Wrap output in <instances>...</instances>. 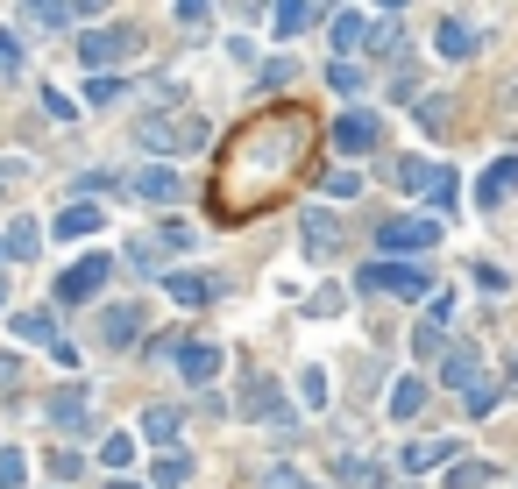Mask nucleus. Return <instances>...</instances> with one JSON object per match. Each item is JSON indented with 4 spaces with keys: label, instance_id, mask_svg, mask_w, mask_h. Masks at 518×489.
<instances>
[{
    "label": "nucleus",
    "instance_id": "nucleus-1",
    "mask_svg": "<svg viewBox=\"0 0 518 489\" xmlns=\"http://www.w3.org/2000/svg\"><path fill=\"white\" fill-rule=\"evenodd\" d=\"M377 249L398 256V263H419L426 249H440V220H426V213H391V220L377 227Z\"/></svg>",
    "mask_w": 518,
    "mask_h": 489
},
{
    "label": "nucleus",
    "instance_id": "nucleus-2",
    "mask_svg": "<svg viewBox=\"0 0 518 489\" xmlns=\"http://www.w3.org/2000/svg\"><path fill=\"white\" fill-rule=\"evenodd\" d=\"M135 142L150 149V156H178V149H206V121L199 114H157V121H142Z\"/></svg>",
    "mask_w": 518,
    "mask_h": 489
},
{
    "label": "nucleus",
    "instance_id": "nucleus-3",
    "mask_svg": "<svg viewBox=\"0 0 518 489\" xmlns=\"http://www.w3.org/2000/svg\"><path fill=\"white\" fill-rule=\"evenodd\" d=\"M355 291H398V298H426L433 277L419 263H362L355 270Z\"/></svg>",
    "mask_w": 518,
    "mask_h": 489
},
{
    "label": "nucleus",
    "instance_id": "nucleus-4",
    "mask_svg": "<svg viewBox=\"0 0 518 489\" xmlns=\"http://www.w3.org/2000/svg\"><path fill=\"white\" fill-rule=\"evenodd\" d=\"M114 277V256L107 249H93L86 263H71L64 277H57V305H86V298H100V284Z\"/></svg>",
    "mask_w": 518,
    "mask_h": 489
},
{
    "label": "nucleus",
    "instance_id": "nucleus-5",
    "mask_svg": "<svg viewBox=\"0 0 518 489\" xmlns=\"http://www.w3.org/2000/svg\"><path fill=\"white\" fill-rule=\"evenodd\" d=\"M377 142H384V121L369 114V107H348V114L334 121V149H341V156H369Z\"/></svg>",
    "mask_w": 518,
    "mask_h": 489
},
{
    "label": "nucleus",
    "instance_id": "nucleus-6",
    "mask_svg": "<svg viewBox=\"0 0 518 489\" xmlns=\"http://www.w3.org/2000/svg\"><path fill=\"white\" fill-rule=\"evenodd\" d=\"M128 192H135L142 206H178V199H185V178L171 171V163H142V171L128 178Z\"/></svg>",
    "mask_w": 518,
    "mask_h": 489
},
{
    "label": "nucleus",
    "instance_id": "nucleus-7",
    "mask_svg": "<svg viewBox=\"0 0 518 489\" xmlns=\"http://www.w3.org/2000/svg\"><path fill=\"white\" fill-rule=\"evenodd\" d=\"M128 50H135V29H128V22H121V29H86V36H79V57H86L93 71H107V64L128 57Z\"/></svg>",
    "mask_w": 518,
    "mask_h": 489
},
{
    "label": "nucleus",
    "instance_id": "nucleus-8",
    "mask_svg": "<svg viewBox=\"0 0 518 489\" xmlns=\"http://www.w3.org/2000/svg\"><path fill=\"white\" fill-rule=\"evenodd\" d=\"M171 355H178V362H171V369H178V376H185V383H192V390H206V383H213V376H220V348H213V341H178V348H171Z\"/></svg>",
    "mask_w": 518,
    "mask_h": 489
},
{
    "label": "nucleus",
    "instance_id": "nucleus-9",
    "mask_svg": "<svg viewBox=\"0 0 518 489\" xmlns=\"http://www.w3.org/2000/svg\"><path fill=\"white\" fill-rule=\"evenodd\" d=\"M242 419H263V426H284L291 412H284V390L270 383V376H249L242 383Z\"/></svg>",
    "mask_w": 518,
    "mask_h": 489
},
{
    "label": "nucleus",
    "instance_id": "nucleus-10",
    "mask_svg": "<svg viewBox=\"0 0 518 489\" xmlns=\"http://www.w3.org/2000/svg\"><path fill=\"white\" fill-rule=\"evenodd\" d=\"M299 234L313 241V249H306L313 263H327V256L341 249V227H334V213H320V206H306V213H299Z\"/></svg>",
    "mask_w": 518,
    "mask_h": 489
},
{
    "label": "nucleus",
    "instance_id": "nucleus-11",
    "mask_svg": "<svg viewBox=\"0 0 518 489\" xmlns=\"http://www.w3.org/2000/svg\"><path fill=\"white\" fill-rule=\"evenodd\" d=\"M50 234H57V241H86V234H100V206H93V199H71V206L50 220Z\"/></svg>",
    "mask_w": 518,
    "mask_h": 489
},
{
    "label": "nucleus",
    "instance_id": "nucleus-12",
    "mask_svg": "<svg viewBox=\"0 0 518 489\" xmlns=\"http://www.w3.org/2000/svg\"><path fill=\"white\" fill-rule=\"evenodd\" d=\"M433 50L448 57V64H462V57H476V29H469L462 15H448V22L433 29Z\"/></svg>",
    "mask_w": 518,
    "mask_h": 489
},
{
    "label": "nucleus",
    "instance_id": "nucleus-13",
    "mask_svg": "<svg viewBox=\"0 0 518 489\" xmlns=\"http://www.w3.org/2000/svg\"><path fill=\"white\" fill-rule=\"evenodd\" d=\"M313 29V0H277V15H270V36L277 43H299Z\"/></svg>",
    "mask_w": 518,
    "mask_h": 489
},
{
    "label": "nucleus",
    "instance_id": "nucleus-14",
    "mask_svg": "<svg viewBox=\"0 0 518 489\" xmlns=\"http://www.w3.org/2000/svg\"><path fill=\"white\" fill-rule=\"evenodd\" d=\"M518 192V156H504V163H490L483 171V185H476V206H504Z\"/></svg>",
    "mask_w": 518,
    "mask_h": 489
},
{
    "label": "nucleus",
    "instance_id": "nucleus-15",
    "mask_svg": "<svg viewBox=\"0 0 518 489\" xmlns=\"http://www.w3.org/2000/svg\"><path fill=\"white\" fill-rule=\"evenodd\" d=\"M440 383H448V390H476L483 383V355L476 348H455L448 362H440Z\"/></svg>",
    "mask_w": 518,
    "mask_h": 489
},
{
    "label": "nucleus",
    "instance_id": "nucleus-16",
    "mask_svg": "<svg viewBox=\"0 0 518 489\" xmlns=\"http://www.w3.org/2000/svg\"><path fill=\"white\" fill-rule=\"evenodd\" d=\"M178 426H185L178 404H150V412H142V440H150V447H171V440H178Z\"/></svg>",
    "mask_w": 518,
    "mask_h": 489
},
{
    "label": "nucleus",
    "instance_id": "nucleus-17",
    "mask_svg": "<svg viewBox=\"0 0 518 489\" xmlns=\"http://www.w3.org/2000/svg\"><path fill=\"white\" fill-rule=\"evenodd\" d=\"M327 36H334V57H355V50H362V36H369V15H362V8H341Z\"/></svg>",
    "mask_w": 518,
    "mask_h": 489
},
{
    "label": "nucleus",
    "instance_id": "nucleus-18",
    "mask_svg": "<svg viewBox=\"0 0 518 489\" xmlns=\"http://www.w3.org/2000/svg\"><path fill=\"white\" fill-rule=\"evenodd\" d=\"M100 334H107V348H128V341L142 334V305H107V319H100Z\"/></svg>",
    "mask_w": 518,
    "mask_h": 489
},
{
    "label": "nucleus",
    "instance_id": "nucleus-19",
    "mask_svg": "<svg viewBox=\"0 0 518 489\" xmlns=\"http://www.w3.org/2000/svg\"><path fill=\"white\" fill-rule=\"evenodd\" d=\"M50 426L86 433V426H93V419H86V390H57V397H50Z\"/></svg>",
    "mask_w": 518,
    "mask_h": 489
},
{
    "label": "nucleus",
    "instance_id": "nucleus-20",
    "mask_svg": "<svg viewBox=\"0 0 518 489\" xmlns=\"http://www.w3.org/2000/svg\"><path fill=\"white\" fill-rule=\"evenodd\" d=\"M419 192H426V206H433V213H455V199H462V178H455V171H440V163H433Z\"/></svg>",
    "mask_w": 518,
    "mask_h": 489
},
{
    "label": "nucleus",
    "instance_id": "nucleus-21",
    "mask_svg": "<svg viewBox=\"0 0 518 489\" xmlns=\"http://www.w3.org/2000/svg\"><path fill=\"white\" fill-rule=\"evenodd\" d=\"M440 461H455V440H419V447H405V475H426V468H440Z\"/></svg>",
    "mask_w": 518,
    "mask_h": 489
},
{
    "label": "nucleus",
    "instance_id": "nucleus-22",
    "mask_svg": "<svg viewBox=\"0 0 518 489\" xmlns=\"http://www.w3.org/2000/svg\"><path fill=\"white\" fill-rule=\"evenodd\" d=\"M36 241H43V227H36V220H29V213H22V220H15V227H8V234H0V249H8V256H15V263H29V256H36Z\"/></svg>",
    "mask_w": 518,
    "mask_h": 489
},
{
    "label": "nucleus",
    "instance_id": "nucleus-23",
    "mask_svg": "<svg viewBox=\"0 0 518 489\" xmlns=\"http://www.w3.org/2000/svg\"><path fill=\"white\" fill-rule=\"evenodd\" d=\"M22 22H29V29H43V36H57V29L71 22V8H64V0H29Z\"/></svg>",
    "mask_w": 518,
    "mask_h": 489
},
{
    "label": "nucleus",
    "instance_id": "nucleus-24",
    "mask_svg": "<svg viewBox=\"0 0 518 489\" xmlns=\"http://www.w3.org/2000/svg\"><path fill=\"white\" fill-rule=\"evenodd\" d=\"M419 404H426V383L419 376H398L391 383V419H419Z\"/></svg>",
    "mask_w": 518,
    "mask_h": 489
},
{
    "label": "nucleus",
    "instance_id": "nucleus-25",
    "mask_svg": "<svg viewBox=\"0 0 518 489\" xmlns=\"http://www.w3.org/2000/svg\"><path fill=\"white\" fill-rule=\"evenodd\" d=\"M15 341L50 348V341H57V319H50V312H22V319H15Z\"/></svg>",
    "mask_w": 518,
    "mask_h": 489
},
{
    "label": "nucleus",
    "instance_id": "nucleus-26",
    "mask_svg": "<svg viewBox=\"0 0 518 489\" xmlns=\"http://www.w3.org/2000/svg\"><path fill=\"white\" fill-rule=\"evenodd\" d=\"M185 482H192V461H185V454H164V461L150 468V489H185Z\"/></svg>",
    "mask_w": 518,
    "mask_h": 489
},
{
    "label": "nucleus",
    "instance_id": "nucleus-27",
    "mask_svg": "<svg viewBox=\"0 0 518 489\" xmlns=\"http://www.w3.org/2000/svg\"><path fill=\"white\" fill-rule=\"evenodd\" d=\"M327 86H334L341 100H355V93L369 86V78H362V64H348V57H334V64H327Z\"/></svg>",
    "mask_w": 518,
    "mask_h": 489
},
{
    "label": "nucleus",
    "instance_id": "nucleus-28",
    "mask_svg": "<svg viewBox=\"0 0 518 489\" xmlns=\"http://www.w3.org/2000/svg\"><path fill=\"white\" fill-rule=\"evenodd\" d=\"M171 298H178L185 312H199V305L213 298V284H206V277H171Z\"/></svg>",
    "mask_w": 518,
    "mask_h": 489
},
{
    "label": "nucleus",
    "instance_id": "nucleus-29",
    "mask_svg": "<svg viewBox=\"0 0 518 489\" xmlns=\"http://www.w3.org/2000/svg\"><path fill=\"white\" fill-rule=\"evenodd\" d=\"M29 482V454L22 447H0V489H22Z\"/></svg>",
    "mask_w": 518,
    "mask_h": 489
},
{
    "label": "nucleus",
    "instance_id": "nucleus-30",
    "mask_svg": "<svg viewBox=\"0 0 518 489\" xmlns=\"http://www.w3.org/2000/svg\"><path fill=\"white\" fill-rule=\"evenodd\" d=\"M100 461H107V468H128V461H135V433H107V440H100Z\"/></svg>",
    "mask_w": 518,
    "mask_h": 489
},
{
    "label": "nucleus",
    "instance_id": "nucleus-31",
    "mask_svg": "<svg viewBox=\"0 0 518 489\" xmlns=\"http://www.w3.org/2000/svg\"><path fill=\"white\" fill-rule=\"evenodd\" d=\"M299 397H306V412H320V404H327V376H320L313 362L299 369Z\"/></svg>",
    "mask_w": 518,
    "mask_h": 489
},
{
    "label": "nucleus",
    "instance_id": "nucleus-32",
    "mask_svg": "<svg viewBox=\"0 0 518 489\" xmlns=\"http://www.w3.org/2000/svg\"><path fill=\"white\" fill-rule=\"evenodd\" d=\"M490 482V461H455V475H448V489H483Z\"/></svg>",
    "mask_w": 518,
    "mask_h": 489
},
{
    "label": "nucleus",
    "instance_id": "nucleus-33",
    "mask_svg": "<svg viewBox=\"0 0 518 489\" xmlns=\"http://www.w3.org/2000/svg\"><path fill=\"white\" fill-rule=\"evenodd\" d=\"M22 43H15V29H0V78H22Z\"/></svg>",
    "mask_w": 518,
    "mask_h": 489
},
{
    "label": "nucleus",
    "instance_id": "nucleus-34",
    "mask_svg": "<svg viewBox=\"0 0 518 489\" xmlns=\"http://www.w3.org/2000/svg\"><path fill=\"white\" fill-rule=\"evenodd\" d=\"M86 100H93V107H114V100H121V78H114V71H93V86H86Z\"/></svg>",
    "mask_w": 518,
    "mask_h": 489
},
{
    "label": "nucleus",
    "instance_id": "nucleus-35",
    "mask_svg": "<svg viewBox=\"0 0 518 489\" xmlns=\"http://www.w3.org/2000/svg\"><path fill=\"white\" fill-rule=\"evenodd\" d=\"M43 107H50L57 121H79V100H71V93H57V86H43Z\"/></svg>",
    "mask_w": 518,
    "mask_h": 489
},
{
    "label": "nucleus",
    "instance_id": "nucleus-36",
    "mask_svg": "<svg viewBox=\"0 0 518 489\" xmlns=\"http://www.w3.org/2000/svg\"><path fill=\"white\" fill-rule=\"evenodd\" d=\"M426 171H433V163H419V156H405V163H398V185H405V192H419V185H426Z\"/></svg>",
    "mask_w": 518,
    "mask_h": 489
},
{
    "label": "nucleus",
    "instance_id": "nucleus-37",
    "mask_svg": "<svg viewBox=\"0 0 518 489\" xmlns=\"http://www.w3.org/2000/svg\"><path fill=\"white\" fill-rule=\"evenodd\" d=\"M157 249H192V227H185V220H164V234H157Z\"/></svg>",
    "mask_w": 518,
    "mask_h": 489
},
{
    "label": "nucleus",
    "instance_id": "nucleus-38",
    "mask_svg": "<svg viewBox=\"0 0 518 489\" xmlns=\"http://www.w3.org/2000/svg\"><path fill=\"white\" fill-rule=\"evenodd\" d=\"M433 348H440V326L419 319V326H412V355H433Z\"/></svg>",
    "mask_w": 518,
    "mask_h": 489
},
{
    "label": "nucleus",
    "instance_id": "nucleus-39",
    "mask_svg": "<svg viewBox=\"0 0 518 489\" xmlns=\"http://www.w3.org/2000/svg\"><path fill=\"white\" fill-rule=\"evenodd\" d=\"M327 192H334V199H355V192H362V171H334Z\"/></svg>",
    "mask_w": 518,
    "mask_h": 489
},
{
    "label": "nucleus",
    "instance_id": "nucleus-40",
    "mask_svg": "<svg viewBox=\"0 0 518 489\" xmlns=\"http://www.w3.org/2000/svg\"><path fill=\"white\" fill-rule=\"evenodd\" d=\"M306 312H313V319H334V312H341V291H313V305H306Z\"/></svg>",
    "mask_w": 518,
    "mask_h": 489
},
{
    "label": "nucleus",
    "instance_id": "nucleus-41",
    "mask_svg": "<svg viewBox=\"0 0 518 489\" xmlns=\"http://www.w3.org/2000/svg\"><path fill=\"white\" fill-rule=\"evenodd\" d=\"M15 383H22V355L8 348V355H0V390H15Z\"/></svg>",
    "mask_w": 518,
    "mask_h": 489
},
{
    "label": "nucleus",
    "instance_id": "nucleus-42",
    "mask_svg": "<svg viewBox=\"0 0 518 489\" xmlns=\"http://www.w3.org/2000/svg\"><path fill=\"white\" fill-rule=\"evenodd\" d=\"M206 8H213V0H178V22H185V29H199V22H206Z\"/></svg>",
    "mask_w": 518,
    "mask_h": 489
},
{
    "label": "nucleus",
    "instance_id": "nucleus-43",
    "mask_svg": "<svg viewBox=\"0 0 518 489\" xmlns=\"http://www.w3.org/2000/svg\"><path fill=\"white\" fill-rule=\"evenodd\" d=\"M490 404H497V390H490V383H476V390H469V419H483Z\"/></svg>",
    "mask_w": 518,
    "mask_h": 489
},
{
    "label": "nucleus",
    "instance_id": "nucleus-44",
    "mask_svg": "<svg viewBox=\"0 0 518 489\" xmlns=\"http://www.w3.org/2000/svg\"><path fill=\"white\" fill-rule=\"evenodd\" d=\"M270 489H306V475L299 468H270Z\"/></svg>",
    "mask_w": 518,
    "mask_h": 489
},
{
    "label": "nucleus",
    "instance_id": "nucleus-45",
    "mask_svg": "<svg viewBox=\"0 0 518 489\" xmlns=\"http://www.w3.org/2000/svg\"><path fill=\"white\" fill-rule=\"evenodd\" d=\"M64 8H71V22H79V15H100L107 0H64Z\"/></svg>",
    "mask_w": 518,
    "mask_h": 489
},
{
    "label": "nucleus",
    "instance_id": "nucleus-46",
    "mask_svg": "<svg viewBox=\"0 0 518 489\" xmlns=\"http://www.w3.org/2000/svg\"><path fill=\"white\" fill-rule=\"evenodd\" d=\"M235 15H242V22H256V15H263V0H235Z\"/></svg>",
    "mask_w": 518,
    "mask_h": 489
},
{
    "label": "nucleus",
    "instance_id": "nucleus-47",
    "mask_svg": "<svg viewBox=\"0 0 518 489\" xmlns=\"http://www.w3.org/2000/svg\"><path fill=\"white\" fill-rule=\"evenodd\" d=\"M377 8H384V15H398V8H412V0H377Z\"/></svg>",
    "mask_w": 518,
    "mask_h": 489
},
{
    "label": "nucleus",
    "instance_id": "nucleus-48",
    "mask_svg": "<svg viewBox=\"0 0 518 489\" xmlns=\"http://www.w3.org/2000/svg\"><path fill=\"white\" fill-rule=\"evenodd\" d=\"M511 383H518V355H511Z\"/></svg>",
    "mask_w": 518,
    "mask_h": 489
},
{
    "label": "nucleus",
    "instance_id": "nucleus-49",
    "mask_svg": "<svg viewBox=\"0 0 518 489\" xmlns=\"http://www.w3.org/2000/svg\"><path fill=\"white\" fill-rule=\"evenodd\" d=\"M114 489H135V482H114Z\"/></svg>",
    "mask_w": 518,
    "mask_h": 489
},
{
    "label": "nucleus",
    "instance_id": "nucleus-50",
    "mask_svg": "<svg viewBox=\"0 0 518 489\" xmlns=\"http://www.w3.org/2000/svg\"><path fill=\"white\" fill-rule=\"evenodd\" d=\"M0 263H8V249H0Z\"/></svg>",
    "mask_w": 518,
    "mask_h": 489
},
{
    "label": "nucleus",
    "instance_id": "nucleus-51",
    "mask_svg": "<svg viewBox=\"0 0 518 489\" xmlns=\"http://www.w3.org/2000/svg\"><path fill=\"white\" fill-rule=\"evenodd\" d=\"M0 298H8V291H0Z\"/></svg>",
    "mask_w": 518,
    "mask_h": 489
}]
</instances>
